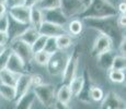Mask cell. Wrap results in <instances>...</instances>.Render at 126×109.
Masks as SVG:
<instances>
[{
  "instance_id": "23",
  "label": "cell",
  "mask_w": 126,
  "mask_h": 109,
  "mask_svg": "<svg viewBox=\"0 0 126 109\" xmlns=\"http://www.w3.org/2000/svg\"><path fill=\"white\" fill-rule=\"evenodd\" d=\"M0 96L7 100H16V87L0 83Z\"/></svg>"
},
{
  "instance_id": "32",
  "label": "cell",
  "mask_w": 126,
  "mask_h": 109,
  "mask_svg": "<svg viewBox=\"0 0 126 109\" xmlns=\"http://www.w3.org/2000/svg\"><path fill=\"white\" fill-rule=\"evenodd\" d=\"M116 26L120 30H123L126 26V16L125 14H118V16L116 18Z\"/></svg>"
},
{
  "instance_id": "31",
  "label": "cell",
  "mask_w": 126,
  "mask_h": 109,
  "mask_svg": "<svg viewBox=\"0 0 126 109\" xmlns=\"http://www.w3.org/2000/svg\"><path fill=\"white\" fill-rule=\"evenodd\" d=\"M9 30H10V18L6 13L2 16H0V31L9 33Z\"/></svg>"
},
{
  "instance_id": "35",
  "label": "cell",
  "mask_w": 126,
  "mask_h": 109,
  "mask_svg": "<svg viewBox=\"0 0 126 109\" xmlns=\"http://www.w3.org/2000/svg\"><path fill=\"white\" fill-rule=\"evenodd\" d=\"M126 40H125V36H122V39H121V43H120V46H118V54L122 55V56H125V52H126Z\"/></svg>"
},
{
  "instance_id": "21",
  "label": "cell",
  "mask_w": 126,
  "mask_h": 109,
  "mask_svg": "<svg viewBox=\"0 0 126 109\" xmlns=\"http://www.w3.org/2000/svg\"><path fill=\"white\" fill-rule=\"evenodd\" d=\"M18 76H19V74L12 73V72L8 71L7 69L0 70V83H2V84L14 86L16 83V80H18Z\"/></svg>"
},
{
  "instance_id": "10",
  "label": "cell",
  "mask_w": 126,
  "mask_h": 109,
  "mask_svg": "<svg viewBox=\"0 0 126 109\" xmlns=\"http://www.w3.org/2000/svg\"><path fill=\"white\" fill-rule=\"evenodd\" d=\"M40 35H44L46 37H57L63 34H67V30L64 25L55 24L52 22L44 21L37 28Z\"/></svg>"
},
{
  "instance_id": "28",
  "label": "cell",
  "mask_w": 126,
  "mask_h": 109,
  "mask_svg": "<svg viewBox=\"0 0 126 109\" xmlns=\"http://www.w3.org/2000/svg\"><path fill=\"white\" fill-rule=\"evenodd\" d=\"M49 58H50V55L47 54L44 50H41V51L33 54V61H35L36 63L40 65H46Z\"/></svg>"
},
{
  "instance_id": "17",
  "label": "cell",
  "mask_w": 126,
  "mask_h": 109,
  "mask_svg": "<svg viewBox=\"0 0 126 109\" xmlns=\"http://www.w3.org/2000/svg\"><path fill=\"white\" fill-rule=\"evenodd\" d=\"M115 56V54H113L112 50H109L106 52H103V54L96 56V60H98V63L100 65L101 69L103 70H109L111 69V65H112V60L113 57Z\"/></svg>"
},
{
  "instance_id": "22",
  "label": "cell",
  "mask_w": 126,
  "mask_h": 109,
  "mask_svg": "<svg viewBox=\"0 0 126 109\" xmlns=\"http://www.w3.org/2000/svg\"><path fill=\"white\" fill-rule=\"evenodd\" d=\"M72 43H74L72 37L68 33L63 34V35H59L56 37V44L58 50H67L72 46Z\"/></svg>"
},
{
  "instance_id": "30",
  "label": "cell",
  "mask_w": 126,
  "mask_h": 109,
  "mask_svg": "<svg viewBox=\"0 0 126 109\" xmlns=\"http://www.w3.org/2000/svg\"><path fill=\"white\" fill-rule=\"evenodd\" d=\"M46 39L47 37L44 35H38V37L35 39V42L31 45V48H32V51L33 54L37 51H41V50L44 49V46H45V43H46Z\"/></svg>"
},
{
  "instance_id": "44",
  "label": "cell",
  "mask_w": 126,
  "mask_h": 109,
  "mask_svg": "<svg viewBox=\"0 0 126 109\" xmlns=\"http://www.w3.org/2000/svg\"><path fill=\"white\" fill-rule=\"evenodd\" d=\"M0 2L1 3H7V0H0Z\"/></svg>"
},
{
  "instance_id": "24",
  "label": "cell",
  "mask_w": 126,
  "mask_h": 109,
  "mask_svg": "<svg viewBox=\"0 0 126 109\" xmlns=\"http://www.w3.org/2000/svg\"><path fill=\"white\" fill-rule=\"evenodd\" d=\"M35 7H37L42 11L54 10L60 8V0H40Z\"/></svg>"
},
{
  "instance_id": "37",
  "label": "cell",
  "mask_w": 126,
  "mask_h": 109,
  "mask_svg": "<svg viewBox=\"0 0 126 109\" xmlns=\"http://www.w3.org/2000/svg\"><path fill=\"white\" fill-rule=\"evenodd\" d=\"M24 3V0H7V6L12 7V6H20Z\"/></svg>"
},
{
  "instance_id": "9",
  "label": "cell",
  "mask_w": 126,
  "mask_h": 109,
  "mask_svg": "<svg viewBox=\"0 0 126 109\" xmlns=\"http://www.w3.org/2000/svg\"><path fill=\"white\" fill-rule=\"evenodd\" d=\"M78 60H79V57L75 54V51L70 54L68 61H67V63H66L64 70H63V72H62V76H63L64 84H69L70 81L77 75Z\"/></svg>"
},
{
  "instance_id": "41",
  "label": "cell",
  "mask_w": 126,
  "mask_h": 109,
  "mask_svg": "<svg viewBox=\"0 0 126 109\" xmlns=\"http://www.w3.org/2000/svg\"><path fill=\"white\" fill-rule=\"evenodd\" d=\"M7 10H8V8H7V4L6 3H1L0 2V16H2L3 14L7 13Z\"/></svg>"
},
{
  "instance_id": "12",
  "label": "cell",
  "mask_w": 126,
  "mask_h": 109,
  "mask_svg": "<svg viewBox=\"0 0 126 109\" xmlns=\"http://www.w3.org/2000/svg\"><path fill=\"white\" fill-rule=\"evenodd\" d=\"M16 100L23 96L25 93H28L32 87V83H31V74L29 73H21L19 74L18 80H16Z\"/></svg>"
},
{
  "instance_id": "5",
  "label": "cell",
  "mask_w": 126,
  "mask_h": 109,
  "mask_svg": "<svg viewBox=\"0 0 126 109\" xmlns=\"http://www.w3.org/2000/svg\"><path fill=\"white\" fill-rule=\"evenodd\" d=\"M9 49L11 51L16 52L25 63H28V62L33 60V51H32L31 46L29 44L22 42L19 38H16V37L12 38L10 46H9Z\"/></svg>"
},
{
  "instance_id": "36",
  "label": "cell",
  "mask_w": 126,
  "mask_h": 109,
  "mask_svg": "<svg viewBox=\"0 0 126 109\" xmlns=\"http://www.w3.org/2000/svg\"><path fill=\"white\" fill-rule=\"evenodd\" d=\"M9 54V48L3 52L1 56H0V70L4 69V65H6V61H7V57H8Z\"/></svg>"
},
{
  "instance_id": "42",
  "label": "cell",
  "mask_w": 126,
  "mask_h": 109,
  "mask_svg": "<svg viewBox=\"0 0 126 109\" xmlns=\"http://www.w3.org/2000/svg\"><path fill=\"white\" fill-rule=\"evenodd\" d=\"M8 49V48H7V46H3V45H0V56H1L2 54H3L4 51H6V50Z\"/></svg>"
},
{
  "instance_id": "39",
  "label": "cell",
  "mask_w": 126,
  "mask_h": 109,
  "mask_svg": "<svg viewBox=\"0 0 126 109\" xmlns=\"http://www.w3.org/2000/svg\"><path fill=\"white\" fill-rule=\"evenodd\" d=\"M117 11L120 14H125L126 11V3H125V0L124 1H121L117 6Z\"/></svg>"
},
{
  "instance_id": "27",
  "label": "cell",
  "mask_w": 126,
  "mask_h": 109,
  "mask_svg": "<svg viewBox=\"0 0 126 109\" xmlns=\"http://www.w3.org/2000/svg\"><path fill=\"white\" fill-rule=\"evenodd\" d=\"M104 97V92L101 87L99 86H91L89 89V98L92 99L93 101L98 103L101 101Z\"/></svg>"
},
{
  "instance_id": "4",
  "label": "cell",
  "mask_w": 126,
  "mask_h": 109,
  "mask_svg": "<svg viewBox=\"0 0 126 109\" xmlns=\"http://www.w3.org/2000/svg\"><path fill=\"white\" fill-rule=\"evenodd\" d=\"M30 10L31 8H28L24 4H20V6H12L9 7L7 10V14L11 20H13L16 23L21 24L24 26L30 25Z\"/></svg>"
},
{
  "instance_id": "8",
  "label": "cell",
  "mask_w": 126,
  "mask_h": 109,
  "mask_svg": "<svg viewBox=\"0 0 126 109\" xmlns=\"http://www.w3.org/2000/svg\"><path fill=\"white\" fill-rule=\"evenodd\" d=\"M25 67H26L25 62L16 52L11 51L9 49V54H8V57H7L4 69H7L8 71H10L14 74H21L25 72Z\"/></svg>"
},
{
  "instance_id": "25",
  "label": "cell",
  "mask_w": 126,
  "mask_h": 109,
  "mask_svg": "<svg viewBox=\"0 0 126 109\" xmlns=\"http://www.w3.org/2000/svg\"><path fill=\"white\" fill-rule=\"evenodd\" d=\"M125 68H126V59H125V56H122V55H120V54L115 55L114 57H113L111 69L121 70V71H125Z\"/></svg>"
},
{
  "instance_id": "3",
  "label": "cell",
  "mask_w": 126,
  "mask_h": 109,
  "mask_svg": "<svg viewBox=\"0 0 126 109\" xmlns=\"http://www.w3.org/2000/svg\"><path fill=\"white\" fill-rule=\"evenodd\" d=\"M33 92L44 107H52L56 101V88L53 84L42 83L33 87Z\"/></svg>"
},
{
  "instance_id": "7",
  "label": "cell",
  "mask_w": 126,
  "mask_h": 109,
  "mask_svg": "<svg viewBox=\"0 0 126 109\" xmlns=\"http://www.w3.org/2000/svg\"><path fill=\"white\" fill-rule=\"evenodd\" d=\"M113 48V39L112 37H110L109 35L103 33H100L98 35V37L95 38L93 45H92L91 52L94 57L106 52L109 50H112Z\"/></svg>"
},
{
  "instance_id": "29",
  "label": "cell",
  "mask_w": 126,
  "mask_h": 109,
  "mask_svg": "<svg viewBox=\"0 0 126 109\" xmlns=\"http://www.w3.org/2000/svg\"><path fill=\"white\" fill-rule=\"evenodd\" d=\"M44 51H46L47 54L53 55L58 50L57 48V44H56V37H47L44 46Z\"/></svg>"
},
{
  "instance_id": "6",
  "label": "cell",
  "mask_w": 126,
  "mask_h": 109,
  "mask_svg": "<svg viewBox=\"0 0 126 109\" xmlns=\"http://www.w3.org/2000/svg\"><path fill=\"white\" fill-rule=\"evenodd\" d=\"M86 9V4L81 0H60V10L67 18L80 15Z\"/></svg>"
},
{
  "instance_id": "14",
  "label": "cell",
  "mask_w": 126,
  "mask_h": 109,
  "mask_svg": "<svg viewBox=\"0 0 126 109\" xmlns=\"http://www.w3.org/2000/svg\"><path fill=\"white\" fill-rule=\"evenodd\" d=\"M38 35H40V33H38L37 28L32 27V26L29 25V26H26L20 34H18V35L16 36V38H19V39H21L22 42L29 44V45L31 46L35 42L36 38L38 37Z\"/></svg>"
},
{
  "instance_id": "2",
  "label": "cell",
  "mask_w": 126,
  "mask_h": 109,
  "mask_svg": "<svg viewBox=\"0 0 126 109\" xmlns=\"http://www.w3.org/2000/svg\"><path fill=\"white\" fill-rule=\"evenodd\" d=\"M70 52L67 50H57L55 54L50 55V58L46 64L47 72L50 75H62L65 65L69 59Z\"/></svg>"
},
{
  "instance_id": "15",
  "label": "cell",
  "mask_w": 126,
  "mask_h": 109,
  "mask_svg": "<svg viewBox=\"0 0 126 109\" xmlns=\"http://www.w3.org/2000/svg\"><path fill=\"white\" fill-rule=\"evenodd\" d=\"M36 99V96L33 91H29L23 96L16 99V109H32L33 104Z\"/></svg>"
},
{
  "instance_id": "33",
  "label": "cell",
  "mask_w": 126,
  "mask_h": 109,
  "mask_svg": "<svg viewBox=\"0 0 126 109\" xmlns=\"http://www.w3.org/2000/svg\"><path fill=\"white\" fill-rule=\"evenodd\" d=\"M31 83H32V87L37 86L43 83V79L38 74H31Z\"/></svg>"
},
{
  "instance_id": "19",
  "label": "cell",
  "mask_w": 126,
  "mask_h": 109,
  "mask_svg": "<svg viewBox=\"0 0 126 109\" xmlns=\"http://www.w3.org/2000/svg\"><path fill=\"white\" fill-rule=\"evenodd\" d=\"M84 83H86V80H84L83 75H76L70 81L68 85L70 87L72 96H78L81 93V91L84 87Z\"/></svg>"
},
{
  "instance_id": "20",
  "label": "cell",
  "mask_w": 126,
  "mask_h": 109,
  "mask_svg": "<svg viewBox=\"0 0 126 109\" xmlns=\"http://www.w3.org/2000/svg\"><path fill=\"white\" fill-rule=\"evenodd\" d=\"M72 98V94L68 84H63L56 92V100L63 104H69Z\"/></svg>"
},
{
  "instance_id": "11",
  "label": "cell",
  "mask_w": 126,
  "mask_h": 109,
  "mask_svg": "<svg viewBox=\"0 0 126 109\" xmlns=\"http://www.w3.org/2000/svg\"><path fill=\"white\" fill-rule=\"evenodd\" d=\"M125 101L123 100L115 92L111 91L106 95H104L101 100L100 109H125Z\"/></svg>"
},
{
  "instance_id": "40",
  "label": "cell",
  "mask_w": 126,
  "mask_h": 109,
  "mask_svg": "<svg viewBox=\"0 0 126 109\" xmlns=\"http://www.w3.org/2000/svg\"><path fill=\"white\" fill-rule=\"evenodd\" d=\"M40 1V0H24V6H26L28 8H33V7H35L36 4H37V2Z\"/></svg>"
},
{
  "instance_id": "16",
  "label": "cell",
  "mask_w": 126,
  "mask_h": 109,
  "mask_svg": "<svg viewBox=\"0 0 126 109\" xmlns=\"http://www.w3.org/2000/svg\"><path fill=\"white\" fill-rule=\"evenodd\" d=\"M44 22V13L37 7H33L30 10V26L38 28Z\"/></svg>"
},
{
  "instance_id": "18",
  "label": "cell",
  "mask_w": 126,
  "mask_h": 109,
  "mask_svg": "<svg viewBox=\"0 0 126 109\" xmlns=\"http://www.w3.org/2000/svg\"><path fill=\"white\" fill-rule=\"evenodd\" d=\"M67 33L69 34L70 36H79L83 30V23L80 19L75 18L71 19L68 24H67Z\"/></svg>"
},
{
  "instance_id": "13",
  "label": "cell",
  "mask_w": 126,
  "mask_h": 109,
  "mask_svg": "<svg viewBox=\"0 0 126 109\" xmlns=\"http://www.w3.org/2000/svg\"><path fill=\"white\" fill-rule=\"evenodd\" d=\"M43 13H44V21H47V22H52V23L65 26V24L68 21V18L63 13L60 8L54 9V10L43 11Z\"/></svg>"
},
{
  "instance_id": "34",
  "label": "cell",
  "mask_w": 126,
  "mask_h": 109,
  "mask_svg": "<svg viewBox=\"0 0 126 109\" xmlns=\"http://www.w3.org/2000/svg\"><path fill=\"white\" fill-rule=\"evenodd\" d=\"M9 40H10V35H9V33L1 32V31H0V45L7 46Z\"/></svg>"
},
{
  "instance_id": "38",
  "label": "cell",
  "mask_w": 126,
  "mask_h": 109,
  "mask_svg": "<svg viewBox=\"0 0 126 109\" xmlns=\"http://www.w3.org/2000/svg\"><path fill=\"white\" fill-rule=\"evenodd\" d=\"M54 109H70L68 104H63V103H59V101H55L54 105Z\"/></svg>"
},
{
  "instance_id": "1",
  "label": "cell",
  "mask_w": 126,
  "mask_h": 109,
  "mask_svg": "<svg viewBox=\"0 0 126 109\" xmlns=\"http://www.w3.org/2000/svg\"><path fill=\"white\" fill-rule=\"evenodd\" d=\"M117 14L115 6L111 2V0H90L88 6L80 16L84 20L90 19H106L113 18Z\"/></svg>"
},
{
  "instance_id": "26",
  "label": "cell",
  "mask_w": 126,
  "mask_h": 109,
  "mask_svg": "<svg viewBox=\"0 0 126 109\" xmlns=\"http://www.w3.org/2000/svg\"><path fill=\"white\" fill-rule=\"evenodd\" d=\"M108 74H109L110 81L113 82V83H123L125 81V71L110 69Z\"/></svg>"
},
{
  "instance_id": "43",
  "label": "cell",
  "mask_w": 126,
  "mask_h": 109,
  "mask_svg": "<svg viewBox=\"0 0 126 109\" xmlns=\"http://www.w3.org/2000/svg\"><path fill=\"white\" fill-rule=\"evenodd\" d=\"M81 1L83 2V3L86 4V7H87V6H88V3H89V2H90V0H81Z\"/></svg>"
}]
</instances>
